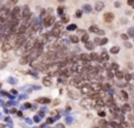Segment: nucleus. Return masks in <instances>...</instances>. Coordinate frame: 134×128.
<instances>
[{"instance_id": "obj_1", "label": "nucleus", "mask_w": 134, "mask_h": 128, "mask_svg": "<svg viewBox=\"0 0 134 128\" xmlns=\"http://www.w3.org/2000/svg\"><path fill=\"white\" fill-rule=\"evenodd\" d=\"M26 39L24 37V34H18V37L16 38V49H19L20 46H23L25 44Z\"/></svg>"}, {"instance_id": "obj_2", "label": "nucleus", "mask_w": 134, "mask_h": 128, "mask_svg": "<svg viewBox=\"0 0 134 128\" xmlns=\"http://www.w3.org/2000/svg\"><path fill=\"white\" fill-rule=\"evenodd\" d=\"M21 17L24 18V20H28V19H30V17H31V11H30V8H28L27 5L24 6L23 13H21Z\"/></svg>"}, {"instance_id": "obj_3", "label": "nucleus", "mask_w": 134, "mask_h": 128, "mask_svg": "<svg viewBox=\"0 0 134 128\" xmlns=\"http://www.w3.org/2000/svg\"><path fill=\"white\" fill-rule=\"evenodd\" d=\"M11 17H12L13 19H17V20H18L19 17H20V7L16 6V7L13 8V10L11 11Z\"/></svg>"}, {"instance_id": "obj_4", "label": "nucleus", "mask_w": 134, "mask_h": 128, "mask_svg": "<svg viewBox=\"0 0 134 128\" xmlns=\"http://www.w3.org/2000/svg\"><path fill=\"white\" fill-rule=\"evenodd\" d=\"M103 19H104L106 23H112V21L114 20V14L112 12H107V13H104V15H103Z\"/></svg>"}, {"instance_id": "obj_5", "label": "nucleus", "mask_w": 134, "mask_h": 128, "mask_svg": "<svg viewBox=\"0 0 134 128\" xmlns=\"http://www.w3.org/2000/svg\"><path fill=\"white\" fill-rule=\"evenodd\" d=\"M55 21V18L52 17V15H48L46 18L44 19V25L46 26V27H49V26H51L52 24H54Z\"/></svg>"}, {"instance_id": "obj_6", "label": "nucleus", "mask_w": 134, "mask_h": 128, "mask_svg": "<svg viewBox=\"0 0 134 128\" xmlns=\"http://www.w3.org/2000/svg\"><path fill=\"white\" fill-rule=\"evenodd\" d=\"M10 50H12V45H11V43H8V42H5V43L1 45V51L7 52V51H10Z\"/></svg>"}, {"instance_id": "obj_7", "label": "nucleus", "mask_w": 134, "mask_h": 128, "mask_svg": "<svg viewBox=\"0 0 134 128\" xmlns=\"http://www.w3.org/2000/svg\"><path fill=\"white\" fill-rule=\"evenodd\" d=\"M103 7H104V3H103V1H97V3L95 4V11H96V12L102 11Z\"/></svg>"}, {"instance_id": "obj_8", "label": "nucleus", "mask_w": 134, "mask_h": 128, "mask_svg": "<svg viewBox=\"0 0 134 128\" xmlns=\"http://www.w3.org/2000/svg\"><path fill=\"white\" fill-rule=\"evenodd\" d=\"M100 58H101V61H106L107 62L109 59V56H108V54H107L106 51H102V52H101Z\"/></svg>"}, {"instance_id": "obj_9", "label": "nucleus", "mask_w": 134, "mask_h": 128, "mask_svg": "<svg viewBox=\"0 0 134 128\" xmlns=\"http://www.w3.org/2000/svg\"><path fill=\"white\" fill-rule=\"evenodd\" d=\"M25 31H26V26L25 25H21L18 27V30H17V33L18 34H24L25 33Z\"/></svg>"}, {"instance_id": "obj_10", "label": "nucleus", "mask_w": 134, "mask_h": 128, "mask_svg": "<svg viewBox=\"0 0 134 128\" xmlns=\"http://www.w3.org/2000/svg\"><path fill=\"white\" fill-rule=\"evenodd\" d=\"M89 57H90V61H101V58L98 57V55H96L95 52H91V54L89 55Z\"/></svg>"}, {"instance_id": "obj_11", "label": "nucleus", "mask_w": 134, "mask_h": 128, "mask_svg": "<svg viewBox=\"0 0 134 128\" xmlns=\"http://www.w3.org/2000/svg\"><path fill=\"white\" fill-rule=\"evenodd\" d=\"M19 63H20L21 65H25V64H27V63H28V58H27V56H26V55H24V56L20 58Z\"/></svg>"}, {"instance_id": "obj_12", "label": "nucleus", "mask_w": 134, "mask_h": 128, "mask_svg": "<svg viewBox=\"0 0 134 128\" xmlns=\"http://www.w3.org/2000/svg\"><path fill=\"white\" fill-rule=\"evenodd\" d=\"M80 58L82 59V61H84V62L90 61V57H89V55H87V54H82V55H80Z\"/></svg>"}, {"instance_id": "obj_13", "label": "nucleus", "mask_w": 134, "mask_h": 128, "mask_svg": "<svg viewBox=\"0 0 134 128\" xmlns=\"http://www.w3.org/2000/svg\"><path fill=\"white\" fill-rule=\"evenodd\" d=\"M70 40H71L72 43H78V42H80V38H78L76 34H71V36H70Z\"/></svg>"}, {"instance_id": "obj_14", "label": "nucleus", "mask_w": 134, "mask_h": 128, "mask_svg": "<svg viewBox=\"0 0 134 128\" xmlns=\"http://www.w3.org/2000/svg\"><path fill=\"white\" fill-rule=\"evenodd\" d=\"M84 44H85V49H88V50H93L94 49V44L90 43L89 40H88L87 43H84Z\"/></svg>"}, {"instance_id": "obj_15", "label": "nucleus", "mask_w": 134, "mask_h": 128, "mask_svg": "<svg viewBox=\"0 0 134 128\" xmlns=\"http://www.w3.org/2000/svg\"><path fill=\"white\" fill-rule=\"evenodd\" d=\"M89 31H90V32H93V33H97L98 27L96 25H91L90 27H89Z\"/></svg>"}, {"instance_id": "obj_16", "label": "nucleus", "mask_w": 134, "mask_h": 128, "mask_svg": "<svg viewBox=\"0 0 134 128\" xmlns=\"http://www.w3.org/2000/svg\"><path fill=\"white\" fill-rule=\"evenodd\" d=\"M43 84L45 85V87H50V85H51V81H50V79L44 78L43 79Z\"/></svg>"}, {"instance_id": "obj_17", "label": "nucleus", "mask_w": 134, "mask_h": 128, "mask_svg": "<svg viewBox=\"0 0 134 128\" xmlns=\"http://www.w3.org/2000/svg\"><path fill=\"white\" fill-rule=\"evenodd\" d=\"M68 94H69V96H70L71 98H77V92H75V91H69Z\"/></svg>"}, {"instance_id": "obj_18", "label": "nucleus", "mask_w": 134, "mask_h": 128, "mask_svg": "<svg viewBox=\"0 0 134 128\" xmlns=\"http://www.w3.org/2000/svg\"><path fill=\"white\" fill-rule=\"evenodd\" d=\"M119 50H120V49H119V46H113V48L110 49V52H112V54H118Z\"/></svg>"}, {"instance_id": "obj_19", "label": "nucleus", "mask_w": 134, "mask_h": 128, "mask_svg": "<svg viewBox=\"0 0 134 128\" xmlns=\"http://www.w3.org/2000/svg\"><path fill=\"white\" fill-rule=\"evenodd\" d=\"M106 104V102L104 101H102L101 98H98V100H96V106H104ZM95 106V107H96Z\"/></svg>"}, {"instance_id": "obj_20", "label": "nucleus", "mask_w": 134, "mask_h": 128, "mask_svg": "<svg viewBox=\"0 0 134 128\" xmlns=\"http://www.w3.org/2000/svg\"><path fill=\"white\" fill-rule=\"evenodd\" d=\"M115 76L118 77V78H120V79L124 78V74H122L121 71H118V70H116V72H115Z\"/></svg>"}, {"instance_id": "obj_21", "label": "nucleus", "mask_w": 134, "mask_h": 128, "mask_svg": "<svg viewBox=\"0 0 134 128\" xmlns=\"http://www.w3.org/2000/svg\"><path fill=\"white\" fill-rule=\"evenodd\" d=\"M38 102H40V103H49L50 102V100L49 98H38Z\"/></svg>"}, {"instance_id": "obj_22", "label": "nucleus", "mask_w": 134, "mask_h": 128, "mask_svg": "<svg viewBox=\"0 0 134 128\" xmlns=\"http://www.w3.org/2000/svg\"><path fill=\"white\" fill-rule=\"evenodd\" d=\"M122 110H124V112H129V110H131V106L129 104H124Z\"/></svg>"}, {"instance_id": "obj_23", "label": "nucleus", "mask_w": 134, "mask_h": 128, "mask_svg": "<svg viewBox=\"0 0 134 128\" xmlns=\"http://www.w3.org/2000/svg\"><path fill=\"white\" fill-rule=\"evenodd\" d=\"M69 20H70L69 15H63V17H62V23H68Z\"/></svg>"}, {"instance_id": "obj_24", "label": "nucleus", "mask_w": 134, "mask_h": 128, "mask_svg": "<svg viewBox=\"0 0 134 128\" xmlns=\"http://www.w3.org/2000/svg\"><path fill=\"white\" fill-rule=\"evenodd\" d=\"M88 40H89V36H88V34H83V37H82V42H83V43H87Z\"/></svg>"}, {"instance_id": "obj_25", "label": "nucleus", "mask_w": 134, "mask_h": 128, "mask_svg": "<svg viewBox=\"0 0 134 128\" xmlns=\"http://www.w3.org/2000/svg\"><path fill=\"white\" fill-rule=\"evenodd\" d=\"M121 96L124 100H127V98H128V94H127L126 91H121Z\"/></svg>"}, {"instance_id": "obj_26", "label": "nucleus", "mask_w": 134, "mask_h": 128, "mask_svg": "<svg viewBox=\"0 0 134 128\" xmlns=\"http://www.w3.org/2000/svg\"><path fill=\"white\" fill-rule=\"evenodd\" d=\"M107 43H108V39L107 38H103L100 40V45H104V44H107Z\"/></svg>"}, {"instance_id": "obj_27", "label": "nucleus", "mask_w": 134, "mask_h": 128, "mask_svg": "<svg viewBox=\"0 0 134 128\" xmlns=\"http://www.w3.org/2000/svg\"><path fill=\"white\" fill-rule=\"evenodd\" d=\"M129 32H128V36H132V37H134V28H129Z\"/></svg>"}, {"instance_id": "obj_28", "label": "nucleus", "mask_w": 134, "mask_h": 128, "mask_svg": "<svg viewBox=\"0 0 134 128\" xmlns=\"http://www.w3.org/2000/svg\"><path fill=\"white\" fill-rule=\"evenodd\" d=\"M124 77H125V79H126V81H129V79L132 78V76L129 74H126V75H124Z\"/></svg>"}, {"instance_id": "obj_29", "label": "nucleus", "mask_w": 134, "mask_h": 128, "mask_svg": "<svg viewBox=\"0 0 134 128\" xmlns=\"http://www.w3.org/2000/svg\"><path fill=\"white\" fill-rule=\"evenodd\" d=\"M125 46H126V48H128V49H131V48H132V44H131V43H128V42H126V40H125Z\"/></svg>"}, {"instance_id": "obj_30", "label": "nucleus", "mask_w": 134, "mask_h": 128, "mask_svg": "<svg viewBox=\"0 0 134 128\" xmlns=\"http://www.w3.org/2000/svg\"><path fill=\"white\" fill-rule=\"evenodd\" d=\"M5 67H6V62H1V63H0V70L4 69Z\"/></svg>"}, {"instance_id": "obj_31", "label": "nucleus", "mask_w": 134, "mask_h": 128, "mask_svg": "<svg viewBox=\"0 0 134 128\" xmlns=\"http://www.w3.org/2000/svg\"><path fill=\"white\" fill-rule=\"evenodd\" d=\"M83 8H84L85 11H88V12H89V11L91 10V7H90V6H89V5H84V7H83Z\"/></svg>"}, {"instance_id": "obj_32", "label": "nucleus", "mask_w": 134, "mask_h": 128, "mask_svg": "<svg viewBox=\"0 0 134 128\" xmlns=\"http://www.w3.org/2000/svg\"><path fill=\"white\" fill-rule=\"evenodd\" d=\"M112 68H113L114 70H118V69H119V65H118V64L114 63V64H112Z\"/></svg>"}, {"instance_id": "obj_33", "label": "nucleus", "mask_w": 134, "mask_h": 128, "mask_svg": "<svg viewBox=\"0 0 134 128\" xmlns=\"http://www.w3.org/2000/svg\"><path fill=\"white\" fill-rule=\"evenodd\" d=\"M100 126H102V127H106L107 126V123H106V121H100Z\"/></svg>"}, {"instance_id": "obj_34", "label": "nucleus", "mask_w": 134, "mask_h": 128, "mask_svg": "<svg viewBox=\"0 0 134 128\" xmlns=\"http://www.w3.org/2000/svg\"><path fill=\"white\" fill-rule=\"evenodd\" d=\"M121 38L124 39V40H127V39H128V34H121Z\"/></svg>"}, {"instance_id": "obj_35", "label": "nucleus", "mask_w": 134, "mask_h": 128, "mask_svg": "<svg viewBox=\"0 0 134 128\" xmlns=\"http://www.w3.org/2000/svg\"><path fill=\"white\" fill-rule=\"evenodd\" d=\"M98 115H100L101 118H104V116H106V113H104V112H98Z\"/></svg>"}, {"instance_id": "obj_36", "label": "nucleus", "mask_w": 134, "mask_h": 128, "mask_svg": "<svg viewBox=\"0 0 134 128\" xmlns=\"http://www.w3.org/2000/svg\"><path fill=\"white\" fill-rule=\"evenodd\" d=\"M81 15H82V11H77V12H76V17H77V18H80Z\"/></svg>"}, {"instance_id": "obj_37", "label": "nucleus", "mask_w": 134, "mask_h": 128, "mask_svg": "<svg viewBox=\"0 0 134 128\" xmlns=\"http://www.w3.org/2000/svg\"><path fill=\"white\" fill-rule=\"evenodd\" d=\"M17 3H18V0H10V4H11V5H16Z\"/></svg>"}, {"instance_id": "obj_38", "label": "nucleus", "mask_w": 134, "mask_h": 128, "mask_svg": "<svg viewBox=\"0 0 134 128\" xmlns=\"http://www.w3.org/2000/svg\"><path fill=\"white\" fill-rule=\"evenodd\" d=\"M63 10H64V8H63V7H59L58 10H57V12H58L59 14H63Z\"/></svg>"}, {"instance_id": "obj_39", "label": "nucleus", "mask_w": 134, "mask_h": 128, "mask_svg": "<svg viewBox=\"0 0 134 128\" xmlns=\"http://www.w3.org/2000/svg\"><path fill=\"white\" fill-rule=\"evenodd\" d=\"M127 4H128V5H133V4H134V0H127Z\"/></svg>"}, {"instance_id": "obj_40", "label": "nucleus", "mask_w": 134, "mask_h": 128, "mask_svg": "<svg viewBox=\"0 0 134 128\" xmlns=\"http://www.w3.org/2000/svg\"><path fill=\"white\" fill-rule=\"evenodd\" d=\"M75 28H76L75 25H70L69 27H68V30H75Z\"/></svg>"}, {"instance_id": "obj_41", "label": "nucleus", "mask_w": 134, "mask_h": 128, "mask_svg": "<svg viewBox=\"0 0 134 128\" xmlns=\"http://www.w3.org/2000/svg\"><path fill=\"white\" fill-rule=\"evenodd\" d=\"M112 126H113V127H115V128H118L119 127V125L116 122H112Z\"/></svg>"}, {"instance_id": "obj_42", "label": "nucleus", "mask_w": 134, "mask_h": 128, "mask_svg": "<svg viewBox=\"0 0 134 128\" xmlns=\"http://www.w3.org/2000/svg\"><path fill=\"white\" fill-rule=\"evenodd\" d=\"M128 120L129 121H133L134 120V116L133 115H128Z\"/></svg>"}, {"instance_id": "obj_43", "label": "nucleus", "mask_w": 134, "mask_h": 128, "mask_svg": "<svg viewBox=\"0 0 134 128\" xmlns=\"http://www.w3.org/2000/svg\"><path fill=\"white\" fill-rule=\"evenodd\" d=\"M94 40H95V44H100V40H101V39H98V38H95V39H94Z\"/></svg>"}, {"instance_id": "obj_44", "label": "nucleus", "mask_w": 134, "mask_h": 128, "mask_svg": "<svg viewBox=\"0 0 134 128\" xmlns=\"http://www.w3.org/2000/svg\"><path fill=\"white\" fill-rule=\"evenodd\" d=\"M121 23H122V24H126V23H127V19H124V18H122V19H121Z\"/></svg>"}, {"instance_id": "obj_45", "label": "nucleus", "mask_w": 134, "mask_h": 128, "mask_svg": "<svg viewBox=\"0 0 134 128\" xmlns=\"http://www.w3.org/2000/svg\"><path fill=\"white\" fill-rule=\"evenodd\" d=\"M115 6L116 7H120V3H115Z\"/></svg>"}, {"instance_id": "obj_46", "label": "nucleus", "mask_w": 134, "mask_h": 128, "mask_svg": "<svg viewBox=\"0 0 134 128\" xmlns=\"http://www.w3.org/2000/svg\"><path fill=\"white\" fill-rule=\"evenodd\" d=\"M58 1H61V3H63V1H64V0H58Z\"/></svg>"}, {"instance_id": "obj_47", "label": "nucleus", "mask_w": 134, "mask_h": 128, "mask_svg": "<svg viewBox=\"0 0 134 128\" xmlns=\"http://www.w3.org/2000/svg\"><path fill=\"white\" fill-rule=\"evenodd\" d=\"M132 6H133V7H134V4H133V5H132Z\"/></svg>"}]
</instances>
